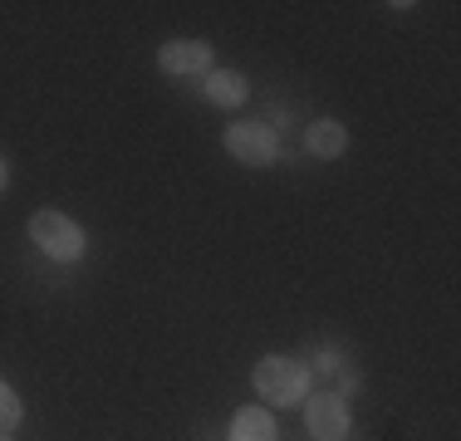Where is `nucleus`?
Returning <instances> with one entry per match:
<instances>
[{
	"instance_id": "1",
	"label": "nucleus",
	"mask_w": 461,
	"mask_h": 441,
	"mask_svg": "<svg viewBox=\"0 0 461 441\" xmlns=\"http://www.w3.org/2000/svg\"><path fill=\"white\" fill-rule=\"evenodd\" d=\"M250 388L260 392V402L280 407H300L310 397V368L300 358H285V353H266V358L250 368Z\"/></svg>"
},
{
	"instance_id": "2",
	"label": "nucleus",
	"mask_w": 461,
	"mask_h": 441,
	"mask_svg": "<svg viewBox=\"0 0 461 441\" xmlns=\"http://www.w3.org/2000/svg\"><path fill=\"white\" fill-rule=\"evenodd\" d=\"M30 240L40 246V256H50L54 265H79L89 256V236H84V226L74 216L64 212H35L25 220Z\"/></svg>"
},
{
	"instance_id": "3",
	"label": "nucleus",
	"mask_w": 461,
	"mask_h": 441,
	"mask_svg": "<svg viewBox=\"0 0 461 441\" xmlns=\"http://www.w3.org/2000/svg\"><path fill=\"white\" fill-rule=\"evenodd\" d=\"M221 148L240 162V167H270V162L280 158V128H270V123H230L221 132Z\"/></svg>"
},
{
	"instance_id": "4",
	"label": "nucleus",
	"mask_w": 461,
	"mask_h": 441,
	"mask_svg": "<svg viewBox=\"0 0 461 441\" xmlns=\"http://www.w3.org/2000/svg\"><path fill=\"white\" fill-rule=\"evenodd\" d=\"M158 69L167 79H206L216 69L212 64V44L206 40H167L158 50Z\"/></svg>"
},
{
	"instance_id": "5",
	"label": "nucleus",
	"mask_w": 461,
	"mask_h": 441,
	"mask_svg": "<svg viewBox=\"0 0 461 441\" xmlns=\"http://www.w3.org/2000/svg\"><path fill=\"white\" fill-rule=\"evenodd\" d=\"M300 407H304V432L314 441H344L348 436V407L339 392H310Z\"/></svg>"
},
{
	"instance_id": "6",
	"label": "nucleus",
	"mask_w": 461,
	"mask_h": 441,
	"mask_svg": "<svg viewBox=\"0 0 461 441\" xmlns=\"http://www.w3.org/2000/svg\"><path fill=\"white\" fill-rule=\"evenodd\" d=\"M304 148H310V158L334 162L348 152V128L339 123V118H314V123L304 128Z\"/></svg>"
},
{
	"instance_id": "7",
	"label": "nucleus",
	"mask_w": 461,
	"mask_h": 441,
	"mask_svg": "<svg viewBox=\"0 0 461 441\" xmlns=\"http://www.w3.org/2000/svg\"><path fill=\"white\" fill-rule=\"evenodd\" d=\"M202 94H206V104H216V108H240L250 98V84H246V74H236V69H212L202 79Z\"/></svg>"
},
{
	"instance_id": "8",
	"label": "nucleus",
	"mask_w": 461,
	"mask_h": 441,
	"mask_svg": "<svg viewBox=\"0 0 461 441\" xmlns=\"http://www.w3.org/2000/svg\"><path fill=\"white\" fill-rule=\"evenodd\" d=\"M226 436H230V441H280L276 417H270L266 407H240V412L230 417Z\"/></svg>"
},
{
	"instance_id": "9",
	"label": "nucleus",
	"mask_w": 461,
	"mask_h": 441,
	"mask_svg": "<svg viewBox=\"0 0 461 441\" xmlns=\"http://www.w3.org/2000/svg\"><path fill=\"white\" fill-rule=\"evenodd\" d=\"M20 417H25V407H20V392L10 388V382H0V432H15L20 427Z\"/></svg>"
},
{
	"instance_id": "10",
	"label": "nucleus",
	"mask_w": 461,
	"mask_h": 441,
	"mask_svg": "<svg viewBox=\"0 0 461 441\" xmlns=\"http://www.w3.org/2000/svg\"><path fill=\"white\" fill-rule=\"evenodd\" d=\"M320 373H339L344 368V358H339V348H320V363H314Z\"/></svg>"
},
{
	"instance_id": "11",
	"label": "nucleus",
	"mask_w": 461,
	"mask_h": 441,
	"mask_svg": "<svg viewBox=\"0 0 461 441\" xmlns=\"http://www.w3.org/2000/svg\"><path fill=\"white\" fill-rule=\"evenodd\" d=\"M10 186V162H5V152H0V192Z\"/></svg>"
},
{
	"instance_id": "12",
	"label": "nucleus",
	"mask_w": 461,
	"mask_h": 441,
	"mask_svg": "<svg viewBox=\"0 0 461 441\" xmlns=\"http://www.w3.org/2000/svg\"><path fill=\"white\" fill-rule=\"evenodd\" d=\"M0 441H10V436H5V432H0Z\"/></svg>"
}]
</instances>
